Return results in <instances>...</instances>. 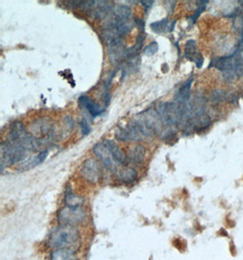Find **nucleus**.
Wrapping results in <instances>:
<instances>
[{
  "label": "nucleus",
  "mask_w": 243,
  "mask_h": 260,
  "mask_svg": "<svg viewBox=\"0 0 243 260\" xmlns=\"http://www.w3.org/2000/svg\"><path fill=\"white\" fill-rule=\"evenodd\" d=\"M26 149L17 144L6 141L1 144V166L2 171L4 166H12L19 161L25 160L27 156Z\"/></svg>",
  "instance_id": "nucleus-3"
},
{
  "label": "nucleus",
  "mask_w": 243,
  "mask_h": 260,
  "mask_svg": "<svg viewBox=\"0 0 243 260\" xmlns=\"http://www.w3.org/2000/svg\"><path fill=\"white\" fill-rule=\"evenodd\" d=\"M158 50V44L156 41H153V42H151L149 45L145 47L144 54L146 56H148V57H151V56H153V55L157 53Z\"/></svg>",
  "instance_id": "nucleus-22"
},
{
  "label": "nucleus",
  "mask_w": 243,
  "mask_h": 260,
  "mask_svg": "<svg viewBox=\"0 0 243 260\" xmlns=\"http://www.w3.org/2000/svg\"><path fill=\"white\" fill-rule=\"evenodd\" d=\"M7 141L18 144L27 151H35L41 145L40 141L29 135L24 124L20 121H14L10 125Z\"/></svg>",
  "instance_id": "nucleus-1"
},
{
  "label": "nucleus",
  "mask_w": 243,
  "mask_h": 260,
  "mask_svg": "<svg viewBox=\"0 0 243 260\" xmlns=\"http://www.w3.org/2000/svg\"><path fill=\"white\" fill-rule=\"evenodd\" d=\"M138 121H140L142 125L152 135L153 133L158 134L161 132L162 121L161 117L158 114V111L150 108L147 110L144 113H140Z\"/></svg>",
  "instance_id": "nucleus-5"
},
{
  "label": "nucleus",
  "mask_w": 243,
  "mask_h": 260,
  "mask_svg": "<svg viewBox=\"0 0 243 260\" xmlns=\"http://www.w3.org/2000/svg\"><path fill=\"white\" fill-rule=\"evenodd\" d=\"M103 143L109 150L114 161H117L122 166L126 165L127 156L125 155V153L122 152V149L117 146V144H115L113 141H110V140H104Z\"/></svg>",
  "instance_id": "nucleus-12"
},
{
  "label": "nucleus",
  "mask_w": 243,
  "mask_h": 260,
  "mask_svg": "<svg viewBox=\"0 0 243 260\" xmlns=\"http://www.w3.org/2000/svg\"><path fill=\"white\" fill-rule=\"evenodd\" d=\"M137 177H138L137 171L133 168H130V167L124 168L118 173V178L126 184H131V183L135 182Z\"/></svg>",
  "instance_id": "nucleus-18"
},
{
  "label": "nucleus",
  "mask_w": 243,
  "mask_h": 260,
  "mask_svg": "<svg viewBox=\"0 0 243 260\" xmlns=\"http://www.w3.org/2000/svg\"><path fill=\"white\" fill-rule=\"evenodd\" d=\"M127 52L125 45L122 41H114L109 44V60L112 64H119L127 59Z\"/></svg>",
  "instance_id": "nucleus-8"
},
{
  "label": "nucleus",
  "mask_w": 243,
  "mask_h": 260,
  "mask_svg": "<svg viewBox=\"0 0 243 260\" xmlns=\"http://www.w3.org/2000/svg\"><path fill=\"white\" fill-rule=\"evenodd\" d=\"M212 101L215 102V103H220L221 101H224L227 98V93L226 91L222 90H214L212 93Z\"/></svg>",
  "instance_id": "nucleus-23"
},
{
  "label": "nucleus",
  "mask_w": 243,
  "mask_h": 260,
  "mask_svg": "<svg viewBox=\"0 0 243 260\" xmlns=\"http://www.w3.org/2000/svg\"><path fill=\"white\" fill-rule=\"evenodd\" d=\"M79 240V233L74 225L61 224L55 229L50 237V247L67 248Z\"/></svg>",
  "instance_id": "nucleus-2"
},
{
  "label": "nucleus",
  "mask_w": 243,
  "mask_h": 260,
  "mask_svg": "<svg viewBox=\"0 0 243 260\" xmlns=\"http://www.w3.org/2000/svg\"><path fill=\"white\" fill-rule=\"evenodd\" d=\"M135 23L139 26V27L140 28V30L141 31H144L145 28V22L143 20H141V19H138V18H136Z\"/></svg>",
  "instance_id": "nucleus-27"
},
{
  "label": "nucleus",
  "mask_w": 243,
  "mask_h": 260,
  "mask_svg": "<svg viewBox=\"0 0 243 260\" xmlns=\"http://www.w3.org/2000/svg\"><path fill=\"white\" fill-rule=\"evenodd\" d=\"M239 50H241L243 52V33H242V39H241V41H240V44H239Z\"/></svg>",
  "instance_id": "nucleus-28"
},
{
  "label": "nucleus",
  "mask_w": 243,
  "mask_h": 260,
  "mask_svg": "<svg viewBox=\"0 0 243 260\" xmlns=\"http://www.w3.org/2000/svg\"><path fill=\"white\" fill-rule=\"evenodd\" d=\"M169 27V20L167 18H164L159 21L151 23L150 24V28L151 30L156 33V34H162L166 31L167 28Z\"/></svg>",
  "instance_id": "nucleus-21"
},
{
  "label": "nucleus",
  "mask_w": 243,
  "mask_h": 260,
  "mask_svg": "<svg viewBox=\"0 0 243 260\" xmlns=\"http://www.w3.org/2000/svg\"><path fill=\"white\" fill-rule=\"evenodd\" d=\"M81 175L88 182L91 184H96L101 178L102 170L94 159H88L81 168Z\"/></svg>",
  "instance_id": "nucleus-7"
},
{
  "label": "nucleus",
  "mask_w": 243,
  "mask_h": 260,
  "mask_svg": "<svg viewBox=\"0 0 243 260\" xmlns=\"http://www.w3.org/2000/svg\"><path fill=\"white\" fill-rule=\"evenodd\" d=\"M80 127L81 132H82V135H90V131H91V129H90V124H89V122H88V121H87L86 119H83V120H81Z\"/></svg>",
  "instance_id": "nucleus-25"
},
{
  "label": "nucleus",
  "mask_w": 243,
  "mask_h": 260,
  "mask_svg": "<svg viewBox=\"0 0 243 260\" xmlns=\"http://www.w3.org/2000/svg\"><path fill=\"white\" fill-rule=\"evenodd\" d=\"M145 156H146V149L144 146L140 144L132 146L128 153V158L130 159V161L134 164L142 162L144 161Z\"/></svg>",
  "instance_id": "nucleus-15"
},
{
  "label": "nucleus",
  "mask_w": 243,
  "mask_h": 260,
  "mask_svg": "<svg viewBox=\"0 0 243 260\" xmlns=\"http://www.w3.org/2000/svg\"><path fill=\"white\" fill-rule=\"evenodd\" d=\"M115 137L122 142H139L144 137V135L139 123L136 121H132L126 128H118L115 133Z\"/></svg>",
  "instance_id": "nucleus-6"
},
{
  "label": "nucleus",
  "mask_w": 243,
  "mask_h": 260,
  "mask_svg": "<svg viewBox=\"0 0 243 260\" xmlns=\"http://www.w3.org/2000/svg\"><path fill=\"white\" fill-rule=\"evenodd\" d=\"M213 67L223 72L233 70V56L218 58L213 62Z\"/></svg>",
  "instance_id": "nucleus-17"
},
{
  "label": "nucleus",
  "mask_w": 243,
  "mask_h": 260,
  "mask_svg": "<svg viewBox=\"0 0 243 260\" xmlns=\"http://www.w3.org/2000/svg\"><path fill=\"white\" fill-rule=\"evenodd\" d=\"M191 83H192V79H190L180 87V90L176 92L174 103L178 104H188V102L190 98Z\"/></svg>",
  "instance_id": "nucleus-14"
},
{
  "label": "nucleus",
  "mask_w": 243,
  "mask_h": 260,
  "mask_svg": "<svg viewBox=\"0 0 243 260\" xmlns=\"http://www.w3.org/2000/svg\"><path fill=\"white\" fill-rule=\"evenodd\" d=\"M222 76H223L224 81H225L226 82H228V83L233 82V81H235V79H236V77H237L233 70H230V71L223 72V73H222Z\"/></svg>",
  "instance_id": "nucleus-24"
},
{
  "label": "nucleus",
  "mask_w": 243,
  "mask_h": 260,
  "mask_svg": "<svg viewBox=\"0 0 243 260\" xmlns=\"http://www.w3.org/2000/svg\"><path fill=\"white\" fill-rule=\"evenodd\" d=\"M65 202L67 204L68 207H81L84 203V199L76 196L72 193H66V198H65Z\"/></svg>",
  "instance_id": "nucleus-20"
},
{
  "label": "nucleus",
  "mask_w": 243,
  "mask_h": 260,
  "mask_svg": "<svg viewBox=\"0 0 243 260\" xmlns=\"http://www.w3.org/2000/svg\"><path fill=\"white\" fill-rule=\"evenodd\" d=\"M51 260H77V256L69 248H59L51 254Z\"/></svg>",
  "instance_id": "nucleus-16"
},
{
  "label": "nucleus",
  "mask_w": 243,
  "mask_h": 260,
  "mask_svg": "<svg viewBox=\"0 0 243 260\" xmlns=\"http://www.w3.org/2000/svg\"><path fill=\"white\" fill-rule=\"evenodd\" d=\"M93 153L99 157V159L103 162L104 166H106L108 170H116V166L114 164L112 155L103 142L95 145L93 147Z\"/></svg>",
  "instance_id": "nucleus-9"
},
{
  "label": "nucleus",
  "mask_w": 243,
  "mask_h": 260,
  "mask_svg": "<svg viewBox=\"0 0 243 260\" xmlns=\"http://www.w3.org/2000/svg\"><path fill=\"white\" fill-rule=\"evenodd\" d=\"M78 104L82 109H85L92 117H98L102 114L104 109L100 104L95 103L89 96L82 95L78 98Z\"/></svg>",
  "instance_id": "nucleus-11"
},
{
  "label": "nucleus",
  "mask_w": 243,
  "mask_h": 260,
  "mask_svg": "<svg viewBox=\"0 0 243 260\" xmlns=\"http://www.w3.org/2000/svg\"><path fill=\"white\" fill-rule=\"evenodd\" d=\"M140 4H142V6L144 7L146 10H149V9H151L153 7L155 1H140Z\"/></svg>",
  "instance_id": "nucleus-26"
},
{
  "label": "nucleus",
  "mask_w": 243,
  "mask_h": 260,
  "mask_svg": "<svg viewBox=\"0 0 243 260\" xmlns=\"http://www.w3.org/2000/svg\"><path fill=\"white\" fill-rule=\"evenodd\" d=\"M48 155H49V151L44 150V151H42V152L38 153L37 155L31 157V158L25 160L23 162H21V165L19 166V168L21 170H28V169H31L35 166H39L43 161H45Z\"/></svg>",
  "instance_id": "nucleus-13"
},
{
  "label": "nucleus",
  "mask_w": 243,
  "mask_h": 260,
  "mask_svg": "<svg viewBox=\"0 0 243 260\" xmlns=\"http://www.w3.org/2000/svg\"><path fill=\"white\" fill-rule=\"evenodd\" d=\"M184 55L189 60L193 61L197 67L201 68L204 59H203L202 55L198 51L196 41L193 40L187 41L185 45Z\"/></svg>",
  "instance_id": "nucleus-10"
},
{
  "label": "nucleus",
  "mask_w": 243,
  "mask_h": 260,
  "mask_svg": "<svg viewBox=\"0 0 243 260\" xmlns=\"http://www.w3.org/2000/svg\"><path fill=\"white\" fill-rule=\"evenodd\" d=\"M233 71L236 76L239 78L243 77V52L241 50H238L235 56H233Z\"/></svg>",
  "instance_id": "nucleus-19"
},
{
  "label": "nucleus",
  "mask_w": 243,
  "mask_h": 260,
  "mask_svg": "<svg viewBox=\"0 0 243 260\" xmlns=\"http://www.w3.org/2000/svg\"><path fill=\"white\" fill-rule=\"evenodd\" d=\"M85 218L86 212L82 207H65L60 210L58 216L59 223L67 225L80 224Z\"/></svg>",
  "instance_id": "nucleus-4"
}]
</instances>
